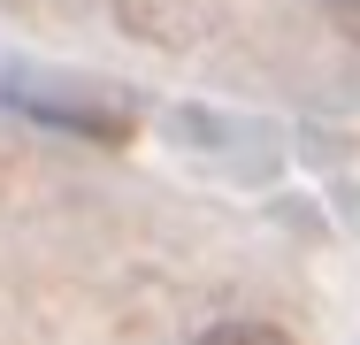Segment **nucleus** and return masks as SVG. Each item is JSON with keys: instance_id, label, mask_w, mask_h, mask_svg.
I'll list each match as a JSON object with an SVG mask.
<instances>
[{"instance_id": "obj_1", "label": "nucleus", "mask_w": 360, "mask_h": 345, "mask_svg": "<svg viewBox=\"0 0 360 345\" xmlns=\"http://www.w3.org/2000/svg\"><path fill=\"white\" fill-rule=\"evenodd\" d=\"M200 345H291V330H276V322H215V330H200Z\"/></svg>"}, {"instance_id": "obj_2", "label": "nucleus", "mask_w": 360, "mask_h": 345, "mask_svg": "<svg viewBox=\"0 0 360 345\" xmlns=\"http://www.w3.org/2000/svg\"><path fill=\"white\" fill-rule=\"evenodd\" d=\"M322 15H330V23H338V31L360 46V0H322Z\"/></svg>"}]
</instances>
